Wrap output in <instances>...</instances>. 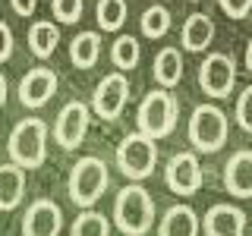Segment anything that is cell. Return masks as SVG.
<instances>
[{
	"label": "cell",
	"mask_w": 252,
	"mask_h": 236,
	"mask_svg": "<svg viewBox=\"0 0 252 236\" xmlns=\"http://www.w3.org/2000/svg\"><path fill=\"white\" fill-rule=\"evenodd\" d=\"M114 224L123 236H145L155 224V199L145 186L129 183L117 192Z\"/></svg>",
	"instance_id": "1"
},
{
	"label": "cell",
	"mask_w": 252,
	"mask_h": 236,
	"mask_svg": "<svg viewBox=\"0 0 252 236\" xmlns=\"http://www.w3.org/2000/svg\"><path fill=\"white\" fill-rule=\"evenodd\" d=\"M10 161L22 170H35L47 161V123L38 117H26L13 126L10 142H6Z\"/></svg>",
	"instance_id": "2"
},
{
	"label": "cell",
	"mask_w": 252,
	"mask_h": 236,
	"mask_svg": "<svg viewBox=\"0 0 252 236\" xmlns=\"http://www.w3.org/2000/svg\"><path fill=\"white\" fill-rule=\"evenodd\" d=\"M177 117H180V104L173 98L170 88H161L158 85L155 91H148L142 98V104L136 110V123L139 132H145L148 139H167L173 129H177Z\"/></svg>",
	"instance_id": "3"
},
{
	"label": "cell",
	"mask_w": 252,
	"mask_h": 236,
	"mask_svg": "<svg viewBox=\"0 0 252 236\" xmlns=\"http://www.w3.org/2000/svg\"><path fill=\"white\" fill-rule=\"evenodd\" d=\"M107 186H110L107 164L101 161V157H94V154L79 157V161L73 164V170H69L66 189H69V199H73V205H79V208H92V205L104 195Z\"/></svg>",
	"instance_id": "4"
},
{
	"label": "cell",
	"mask_w": 252,
	"mask_h": 236,
	"mask_svg": "<svg viewBox=\"0 0 252 236\" xmlns=\"http://www.w3.org/2000/svg\"><path fill=\"white\" fill-rule=\"evenodd\" d=\"M189 142H192L195 151L202 154H215L227 145V132H230V123H227V114L218 104H199L189 117Z\"/></svg>",
	"instance_id": "5"
},
{
	"label": "cell",
	"mask_w": 252,
	"mask_h": 236,
	"mask_svg": "<svg viewBox=\"0 0 252 236\" xmlns=\"http://www.w3.org/2000/svg\"><path fill=\"white\" fill-rule=\"evenodd\" d=\"M117 167L126 179L132 183H142L145 177L155 173V164H158V145L155 139H148L145 132H129V136L120 139L117 145Z\"/></svg>",
	"instance_id": "6"
},
{
	"label": "cell",
	"mask_w": 252,
	"mask_h": 236,
	"mask_svg": "<svg viewBox=\"0 0 252 236\" xmlns=\"http://www.w3.org/2000/svg\"><path fill=\"white\" fill-rule=\"evenodd\" d=\"M89 126H92V107L82 104V101H69V104L60 107L57 120H54V139H57L60 148L76 151L89 136Z\"/></svg>",
	"instance_id": "7"
},
{
	"label": "cell",
	"mask_w": 252,
	"mask_h": 236,
	"mask_svg": "<svg viewBox=\"0 0 252 236\" xmlns=\"http://www.w3.org/2000/svg\"><path fill=\"white\" fill-rule=\"evenodd\" d=\"M199 85L208 98H230L236 85V60L230 54H208L199 66Z\"/></svg>",
	"instance_id": "8"
},
{
	"label": "cell",
	"mask_w": 252,
	"mask_h": 236,
	"mask_svg": "<svg viewBox=\"0 0 252 236\" xmlns=\"http://www.w3.org/2000/svg\"><path fill=\"white\" fill-rule=\"evenodd\" d=\"M126 101H129V82H126V76L117 69V73H107L98 85H94L89 107H92L94 117H101V120H117V117L123 114Z\"/></svg>",
	"instance_id": "9"
},
{
	"label": "cell",
	"mask_w": 252,
	"mask_h": 236,
	"mask_svg": "<svg viewBox=\"0 0 252 236\" xmlns=\"http://www.w3.org/2000/svg\"><path fill=\"white\" fill-rule=\"evenodd\" d=\"M205 170L199 164V157L192 151H177L167 161V170H164V183H167L170 192L177 195H195L202 189Z\"/></svg>",
	"instance_id": "10"
},
{
	"label": "cell",
	"mask_w": 252,
	"mask_h": 236,
	"mask_svg": "<svg viewBox=\"0 0 252 236\" xmlns=\"http://www.w3.org/2000/svg\"><path fill=\"white\" fill-rule=\"evenodd\" d=\"M199 230L205 236H246V211L236 205H211L199 220Z\"/></svg>",
	"instance_id": "11"
},
{
	"label": "cell",
	"mask_w": 252,
	"mask_h": 236,
	"mask_svg": "<svg viewBox=\"0 0 252 236\" xmlns=\"http://www.w3.org/2000/svg\"><path fill=\"white\" fill-rule=\"evenodd\" d=\"M63 230V211L51 199H35L22 217V236H60Z\"/></svg>",
	"instance_id": "12"
},
{
	"label": "cell",
	"mask_w": 252,
	"mask_h": 236,
	"mask_svg": "<svg viewBox=\"0 0 252 236\" xmlns=\"http://www.w3.org/2000/svg\"><path fill=\"white\" fill-rule=\"evenodd\" d=\"M57 85H60V79H57V73H54L51 66H32L19 82V101L26 107L38 110L57 94Z\"/></svg>",
	"instance_id": "13"
},
{
	"label": "cell",
	"mask_w": 252,
	"mask_h": 236,
	"mask_svg": "<svg viewBox=\"0 0 252 236\" xmlns=\"http://www.w3.org/2000/svg\"><path fill=\"white\" fill-rule=\"evenodd\" d=\"M224 186L233 199H252V151L249 148L230 154V161L224 164Z\"/></svg>",
	"instance_id": "14"
},
{
	"label": "cell",
	"mask_w": 252,
	"mask_h": 236,
	"mask_svg": "<svg viewBox=\"0 0 252 236\" xmlns=\"http://www.w3.org/2000/svg\"><path fill=\"white\" fill-rule=\"evenodd\" d=\"M211 41H215V22L208 19L205 13H189V19L180 29V44L189 54H202L208 51Z\"/></svg>",
	"instance_id": "15"
},
{
	"label": "cell",
	"mask_w": 252,
	"mask_h": 236,
	"mask_svg": "<svg viewBox=\"0 0 252 236\" xmlns=\"http://www.w3.org/2000/svg\"><path fill=\"white\" fill-rule=\"evenodd\" d=\"M26 199V170L19 164H0V211L19 208Z\"/></svg>",
	"instance_id": "16"
},
{
	"label": "cell",
	"mask_w": 252,
	"mask_h": 236,
	"mask_svg": "<svg viewBox=\"0 0 252 236\" xmlns=\"http://www.w3.org/2000/svg\"><path fill=\"white\" fill-rule=\"evenodd\" d=\"M199 214L189 205H170L161 217L158 236H199Z\"/></svg>",
	"instance_id": "17"
},
{
	"label": "cell",
	"mask_w": 252,
	"mask_h": 236,
	"mask_svg": "<svg viewBox=\"0 0 252 236\" xmlns=\"http://www.w3.org/2000/svg\"><path fill=\"white\" fill-rule=\"evenodd\" d=\"M152 76H155V82L161 85V88L180 85V79H183V54H180L177 47H161V51L155 54Z\"/></svg>",
	"instance_id": "18"
},
{
	"label": "cell",
	"mask_w": 252,
	"mask_h": 236,
	"mask_svg": "<svg viewBox=\"0 0 252 236\" xmlns=\"http://www.w3.org/2000/svg\"><path fill=\"white\" fill-rule=\"evenodd\" d=\"M57 44H60V29H57V22H51V19L32 22V29H29V51L35 54L38 60H47L54 51H57Z\"/></svg>",
	"instance_id": "19"
},
{
	"label": "cell",
	"mask_w": 252,
	"mask_h": 236,
	"mask_svg": "<svg viewBox=\"0 0 252 236\" xmlns=\"http://www.w3.org/2000/svg\"><path fill=\"white\" fill-rule=\"evenodd\" d=\"M101 57V35L98 31H79L69 41V60L76 69H92Z\"/></svg>",
	"instance_id": "20"
},
{
	"label": "cell",
	"mask_w": 252,
	"mask_h": 236,
	"mask_svg": "<svg viewBox=\"0 0 252 236\" xmlns=\"http://www.w3.org/2000/svg\"><path fill=\"white\" fill-rule=\"evenodd\" d=\"M139 60H142V44L132 35H117L110 44V63L120 73H129L132 66H139Z\"/></svg>",
	"instance_id": "21"
},
{
	"label": "cell",
	"mask_w": 252,
	"mask_h": 236,
	"mask_svg": "<svg viewBox=\"0 0 252 236\" xmlns=\"http://www.w3.org/2000/svg\"><path fill=\"white\" fill-rule=\"evenodd\" d=\"M139 26H142V35H145V38H152V41H158V38H164V35L170 31V26H173V19H170V10H167V6H161V3L148 6V10L142 13Z\"/></svg>",
	"instance_id": "22"
},
{
	"label": "cell",
	"mask_w": 252,
	"mask_h": 236,
	"mask_svg": "<svg viewBox=\"0 0 252 236\" xmlns=\"http://www.w3.org/2000/svg\"><path fill=\"white\" fill-rule=\"evenodd\" d=\"M94 19H98L101 31H120L126 22V0H98Z\"/></svg>",
	"instance_id": "23"
},
{
	"label": "cell",
	"mask_w": 252,
	"mask_h": 236,
	"mask_svg": "<svg viewBox=\"0 0 252 236\" xmlns=\"http://www.w3.org/2000/svg\"><path fill=\"white\" fill-rule=\"evenodd\" d=\"M69 236H110V220L101 214V211L85 208L82 214L76 217V224L69 227Z\"/></svg>",
	"instance_id": "24"
},
{
	"label": "cell",
	"mask_w": 252,
	"mask_h": 236,
	"mask_svg": "<svg viewBox=\"0 0 252 236\" xmlns=\"http://www.w3.org/2000/svg\"><path fill=\"white\" fill-rule=\"evenodd\" d=\"M85 0H51V13L60 26H73V22L82 19Z\"/></svg>",
	"instance_id": "25"
},
{
	"label": "cell",
	"mask_w": 252,
	"mask_h": 236,
	"mask_svg": "<svg viewBox=\"0 0 252 236\" xmlns=\"http://www.w3.org/2000/svg\"><path fill=\"white\" fill-rule=\"evenodd\" d=\"M236 123L246 132H252V85H246L243 94L236 98Z\"/></svg>",
	"instance_id": "26"
},
{
	"label": "cell",
	"mask_w": 252,
	"mask_h": 236,
	"mask_svg": "<svg viewBox=\"0 0 252 236\" xmlns=\"http://www.w3.org/2000/svg\"><path fill=\"white\" fill-rule=\"evenodd\" d=\"M218 6L230 16V19H246L252 13V0H218Z\"/></svg>",
	"instance_id": "27"
},
{
	"label": "cell",
	"mask_w": 252,
	"mask_h": 236,
	"mask_svg": "<svg viewBox=\"0 0 252 236\" xmlns=\"http://www.w3.org/2000/svg\"><path fill=\"white\" fill-rule=\"evenodd\" d=\"M13 47H16V41H13V29H10V22L0 19V63H6V60L13 57Z\"/></svg>",
	"instance_id": "28"
},
{
	"label": "cell",
	"mask_w": 252,
	"mask_h": 236,
	"mask_svg": "<svg viewBox=\"0 0 252 236\" xmlns=\"http://www.w3.org/2000/svg\"><path fill=\"white\" fill-rule=\"evenodd\" d=\"M10 6H13L16 16L29 19V16H35V10H38V0H10Z\"/></svg>",
	"instance_id": "29"
},
{
	"label": "cell",
	"mask_w": 252,
	"mask_h": 236,
	"mask_svg": "<svg viewBox=\"0 0 252 236\" xmlns=\"http://www.w3.org/2000/svg\"><path fill=\"white\" fill-rule=\"evenodd\" d=\"M6 91H10V85H6V76L0 73V107L6 104Z\"/></svg>",
	"instance_id": "30"
},
{
	"label": "cell",
	"mask_w": 252,
	"mask_h": 236,
	"mask_svg": "<svg viewBox=\"0 0 252 236\" xmlns=\"http://www.w3.org/2000/svg\"><path fill=\"white\" fill-rule=\"evenodd\" d=\"M243 63H246V69L252 73V38H249V44H246V57H243Z\"/></svg>",
	"instance_id": "31"
},
{
	"label": "cell",
	"mask_w": 252,
	"mask_h": 236,
	"mask_svg": "<svg viewBox=\"0 0 252 236\" xmlns=\"http://www.w3.org/2000/svg\"><path fill=\"white\" fill-rule=\"evenodd\" d=\"M192 3H195V0H192Z\"/></svg>",
	"instance_id": "32"
}]
</instances>
